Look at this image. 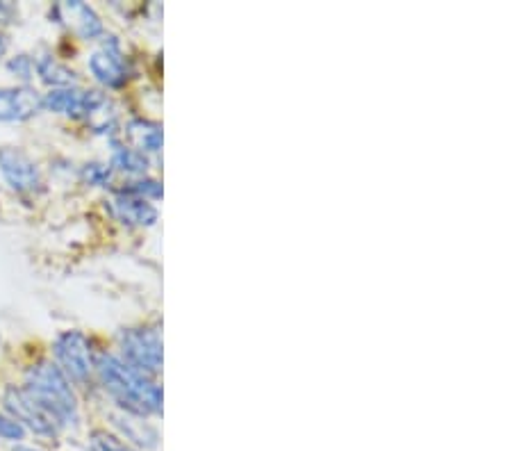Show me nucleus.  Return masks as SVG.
Returning <instances> with one entry per match:
<instances>
[{"instance_id":"1","label":"nucleus","mask_w":512,"mask_h":451,"mask_svg":"<svg viewBox=\"0 0 512 451\" xmlns=\"http://www.w3.org/2000/svg\"><path fill=\"white\" fill-rule=\"evenodd\" d=\"M94 372L107 395L126 413L137 417L162 413V388L153 376L137 372L135 367L112 354H98L94 358Z\"/></svg>"},{"instance_id":"2","label":"nucleus","mask_w":512,"mask_h":451,"mask_svg":"<svg viewBox=\"0 0 512 451\" xmlns=\"http://www.w3.org/2000/svg\"><path fill=\"white\" fill-rule=\"evenodd\" d=\"M23 388L62 426L78 424V397L71 388V381L66 379L62 369L53 360H39V363L32 365L26 372V385Z\"/></svg>"},{"instance_id":"3","label":"nucleus","mask_w":512,"mask_h":451,"mask_svg":"<svg viewBox=\"0 0 512 451\" xmlns=\"http://www.w3.org/2000/svg\"><path fill=\"white\" fill-rule=\"evenodd\" d=\"M119 349L123 354V363L135 367L137 372L155 376L162 369V338L158 328H123L119 333Z\"/></svg>"},{"instance_id":"4","label":"nucleus","mask_w":512,"mask_h":451,"mask_svg":"<svg viewBox=\"0 0 512 451\" xmlns=\"http://www.w3.org/2000/svg\"><path fill=\"white\" fill-rule=\"evenodd\" d=\"M3 404L10 413L12 420L19 422L23 429H28L37 436H46V438H55L64 426L55 420V417L48 413V410L39 404L35 397H30L26 388H16V385H10L5 390Z\"/></svg>"},{"instance_id":"5","label":"nucleus","mask_w":512,"mask_h":451,"mask_svg":"<svg viewBox=\"0 0 512 451\" xmlns=\"http://www.w3.org/2000/svg\"><path fill=\"white\" fill-rule=\"evenodd\" d=\"M53 351L57 358L55 365L62 369L66 379L76 383H87L92 379V372H94L92 344H89V340L80 331H66L62 335H57Z\"/></svg>"},{"instance_id":"6","label":"nucleus","mask_w":512,"mask_h":451,"mask_svg":"<svg viewBox=\"0 0 512 451\" xmlns=\"http://www.w3.org/2000/svg\"><path fill=\"white\" fill-rule=\"evenodd\" d=\"M105 96L94 89H80V87H60L51 89L44 96V108L57 114H66L73 119H89L101 112L105 105Z\"/></svg>"},{"instance_id":"7","label":"nucleus","mask_w":512,"mask_h":451,"mask_svg":"<svg viewBox=\"0 0 512 451\" xmlns=\"http://www.w3.org/2000/svg\"><path fill=\"white\" fill-rule=\"evenodd\" d=\"M89 71L105 87H123L130 78V62L117 37H105L103 46L89 60Z\"/></svg>"},{"instance_id":"8","label":"nucleus","mask_w":512,"mask_h":451,"mask_svg":"<svg viewBox=\"0 0 512 451\" xmlns=\"http://www.w3.org/2000/svg\"><path fill=\"white\" fill-rule=\"evenodd\" d=\"M0 174L7 180V185L19 194H37L44 185L37 164L30 160V155L12 149V146L0 149Z\"/></svg>"},{"instance_id":"9","label":"nucleus","mask_w":512,"mask_h":451,"mask_svg":"<svg viewBox=\"0 0 512 451\" xmlns=\"http://www.w3.org/2000/svg\"><path fill=\"white\" fill-rule=\"evenodd\" d=\"M44 108V96L32 87H0V121H28Z\"/></svg>"},{"instance_id":"10","label":"nucleus","mask_w":512,"mask_h":451,"mask_svg":"<svg viewBox=\"0 0 512 451\" xmlns=\"http://www.w3.org/2000/svg\"><path fill=\"white\" fill-rule=\"evenodd\" d=\"M53 14L57 21L64 23L66 28H71V32H76L80 39H96L105 32L101 16H98L87 3H80V0L55 5Z\"/></svg>"},{"instance_id":"11","label":"nucleus","mask_w":512,"mask_h":451,"mask_svg":"<svg viewBox=\"0 0 512 451\" xmlns=\"http://www.w3.org/2000/svg\"><path fill=\"white\" fill-rule=\"evenodd\" d=\"M112 215L126 226H153L158 221V208L142 196L117 192L112 196Z\"/></svg>"},{"instance_id":"12","label":"nucleus","mask_w":512,"mask_h":451,"mask_svg":"<svg viewBox=\"0 0 512 451\" xmlns=\"http://www.w3.org/2000/svg\"><path fill=\"white\" fill-rule=\"evenodd\" d=\"M128 137L137 146L139 153H158L162 149V128L160 123L146 119H132L128 123Z\"/></svg>"},{"instance_id":"13","label":"nucleus","mask_w":512,"mask_h":451,"mask_svg":"<svg viewBox=\"0 0 512 451\" xmlns=\"http://www.w3.org/2000/svg\"><path fill=\"white\" fill-rule=\"evenodd\" d=\"M35 69L46 85H53L55 89L60 87H76V73L69 71L62 62H57L53 55H41L35 62Z\"/></svg>"},{"instance_id":"14","label":"nucleus","mask_w":512,"mask_h":451,"mask_svg":"<svg viewBox=\"0 0 512 451\" xmlns=\"http://www.w3.org/2000/svg\"><path fill=\"white\" fill-rule=\"evenodd\" d=\"M112 167L121 171H130V174H144L148 167V158L137 149H128V146H114L112 153Z\"/></svg>"},{"instance_id":"15","label":"nucleus","mask_w":512,"mask_h":451,"mask_svg":"<svg viewBox=\"0 0 512 451\" xmlns=\"http://www.w3.org/2000/svg\"><path fill=\"white\" fill-rule=\"evenodd\" d=\"M89 451H135L130 445H126L119 436L105 431V429H96L89 436Z\"/></svg>"},{"instance_id":"16","label":"nucleus","mask_w":512,"mask_h":451,"mask_svg":"<svg viewBox=\"0 0 512 451\" xmlns=\"http://www.w3.org/2000/svg\"><path fill=\"white\" fill-rule=\"evenodd\" d=\"M119 192H126V194H135V196H142V199H160L162 196V185L158 180H151V178H144V180H137V183H128V187H123Z\"/></svg>"},{"instance_id":"17","label":"nucleus","mask_w":512,"mask_h":451,"mask_svg":"<svg viewBox=\"0 0 512 451\" xmlns=\"http://www.w3.org/2000/svg\"><path fill=\"white\" fill-rule=\"evenodd\" d=\"M23 438H26V429H23V426L16 420H12L10 415L0 413V440L21 442Z\"/></svg>"},{"instance_id":"18","label":"nucleus","mask_w":512,"mask_h":451,"mask_svg":"<svg viewBox=\"0 0 512 451\" xmlns=\"http://www.w3.org/2000/svg\"><path fill=\"white\" fill-rule=\"evenodd\" d=\"M82 178H85L89 185L105 187L107 183H110V167L92 162V164H87L85 169H82Z\"/></svg>"},{"instance_id":"19","label":"nucleus","mask_w":512,"mask_h":451,"mask_svg":"<svg viewBox=\"0 0 512 451\" xmlns=\"http://www.w3.org/2000/svg\"><path fill=\"white\" fill-rule=\"evenodd\" d=\"M10 71H14L19 78L28 80L32 76V71H35V62H32L28 55H19L10 62Z\"/></svg>"},{"instance_id":"20","label":"nucleus","mask_w":512,"mask_h":451,"mask_svg":"<svg viewBox=\"0 0 512 451\" xmlns=\"http://www.w3.org/2000/svg\"><path fill=\"white\" fill-rule=\"evenodd\" d=\"M16 16V7L10 3H0V26H7L12 23V19Z\"/></svg>"},{"instance_id":"21","label":"nucleus","mask_w":512,"mask_h":451,"mask_svg":"<svg viewBox=\"0 0 512 451\" xmlns=\"http://www.w3.org/2000/svg\"><path fill=\"white\" fill-rule=\"evenodd\" d=\"M5 51H7V37L0 32V57L5 55Z\"/></svg>"},{"instance_id":"22","label":"nucleus","mask_w":512,"mask_h":451,"mask_svg":"<svg viewBox=\"0 0 512 451\" xmlns=\"http://www.w3.org/2000/svg\"><path fill=\"white\" fill-rule=\"evenodd\" d=\"M12 451H44V449H37V447H23V445H16Z\"/></svg>"}]
</instances>
